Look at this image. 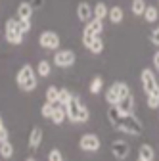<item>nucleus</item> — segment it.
I'll list each match as a JSON object with an SVG mask.
<instances>
[{"label": "nucleus", "instance_id": "2", "mask_svg": "<svg viewBox=\"0 0 159 161\" xmlns=\"http://www.w3.org/2000/svg\"><path fill=\"white\" fill-rule=\"evenodd\" d=\"M115 129L121 130V132H129V134H132V136H138V134L142 132V123L138 121V117H136L134 113H130V115L121 117V121H119V125H117Z\"/></svg>", "mask_w": 159, "mask_h": 161}, {"label": "nucleus", "instance_id": "13", "mask_svg": "<svg viewBox=\"0 0 159 161\" xmlns=\"http://www.w3.org/2000/svg\"><path fill=\"white\" fill-rule=\"evenodd\" d=\"M41 142H42V129L41 127H35L31 130V134H29V148L36 150L38 146H41Z\"/></svg>", "mask_w": 159, "mask_h": 161}, {"label": "nucleus", "instance_id": "33", "mask_svg": "<svg viewBox=\"0 0 159 161\" xmlns=\"http://www.w3.org/2000/svg\"><path fill=\"white\" fill-rule=\"evenodd\" d=\"M29 2H31V6H33L35 10H38V8L44 4V0H29Z\"/></svg>", "mask_w": 159, "mask_h": 161}, {"label": "nucleus", "instance_id": "32", "mask_svg": "<svg viewBox=\"0 0 159 161\" xmlns=\"http://www.w3.org/2000/svg\"><path fill=\"white\" fill-rule=\"evenodd\" d=\"M150 40H151V42H153L155 46H159V31H157V29H153V31H151Z\"/></svg>", "mask_w": 159, "mask_h": 161}, {"label": "nucleus", "instance_id": "20", "mask_svg": "<svg viewBox=\"0 0 159 161\" xmlns=\"http://www.w3.org/2000/svg\"><path fill=\"white\" fill-rule=\"evenodd\" d=\"M144 19L148 23H155L157 19H159V8L157 6H146L144 10Z\"/></svg>", "mask_w": 159, "mask_h": 161}, {"label": "nucleus", "instance_id": "26", "mask_svg": "<svg viewBox=\"0 0 159 161\" xmlns=\"http://www.w3.org/2000/svg\"><path fill=\"white\" fill-rule=\"evenodd\" d=\"M148 106L151 109H157L159 108V85H157V88L151 94H148Z\"/></svg>", "mask_w": 159, "mask_h": 161}, {"label": "nucleus", "instance_id": "3", "mask_svg": "<svg viewBox=\"0 0 159 161\" xmlns=\"http://www.w3.org/2000/svg\"><path fill=\"white\" fill-rule=\"evenodd\" d=\"M4 35H6V40L10 44H21L23 42V33L19 29V23H17V17H10L6 21V29H4Z\"/></svg>", "mask_w": 159, "mask_h": 161}, {"label": "nucleus", "instance_id": "30", "mask_svg": "<svg viewBox=\"0 0 159 161\" xmlns=\"http://www.w3.org/2000/svg\"><path fill=\"white\" fill-rule=\"evenodd\" d=\"M17 23H19V29H21L23 35L31 31V19H17Z\"/></svg>", "mask_w": 159, "mask_h": 161}, {"label": "nucleus", "instance_id": "21", "mask_svg": "<svg viewBox=\"0 0 159 161\" xmlns=\"http://www.w3.org/2000/svg\"><path fill=\"white\" fill-rule=\"evenodd\" d=\"M121 113H119V109H117V106H109V109H107V121L113 125V129L119 125V121H121Z\"/></svg>", "mask_w": 159, "mask_h": 161}, {"label": "nucleus", "instance_id": "8", "mask_svg": "<svg viewBox=\"0 0 159 161\" xmlns=\"http://www.w3.org/2000/svg\"><path fill=\"white\" fill-rule=\"evenodd\" d=\"M140 79H142V86H144V92L146 94H151L157 88V79H155V75H153L151 69H144Z\"/></svg>", "mask_w": 159, "mask_h": 161}, {"label": "nucleus", "instance_id": "18", "mask_svg": "<svg viewBox=\"0 0 159 161\" xmlns=\"http://www.w3.org/2000/svg\"><path fill=\"white\" fill-rule=\"evenodd\" d=\"M88 90H90V94H100V92L104 90V79H102L100 75L92 77L90 85H88Z\"/></svg>", "mask_w": 159, "mask_h": 161}, {"label": "nucleus", "instance_id": "23", "mask_svg": "<svg viewBox=\"0 0 159 161\" xmlns=\"http://www.w3.org/2000/svg\"><path fill=\"white\" fill-rule=\"evenodd\" d=\"M88 50H90L92 54H96V56L104 52V40H102V36H100V35H98V36H94V40L90 42Z\"/></svg>", "mask_w": 159, "mask_h": 161}, {"label": "nucleus", "instance_id": "15", "mask_svg": "<svg viewBox=\"0 0 159 161\" xmlns=\"http://www.w3.org/2000/svg\"><path fill=\"white\" fill-rule=\"evenodd\" d=\"M119 100H121V96H119V90H117V85L113 83L107 90H106V102L109 106H117L119 104Z\"/></svg>", "mask_w": 159, "mask_h": 161}, {"label": "nucleus", "instance_id": "34", "mask_svg": "<svg viewBox=\"0 0 159 161\" xmlns=\"http://www.w3.org/2000/svg\"><path fill=\"white\" fill-rule=\"evenodd\" d=\"M0 140H2V142H6V140H8V130H6V127L0 129Z\"/></svg>", "mask_w": 159, "mask_h": 161}, {"label": "nucleus", "instance_id": "12", "mask_svg": "<svg viewBox=\"0 0 159 161\" xmlns=\"http://www.w3.org/2000/svg\"><path fill=\"white\" fill-rule=\"evenodd\" d=\"M65 119H67V111H65V106L58 104V106H56V109H54V113H52V117H50V121H52L54 125H62Z\"/></svg>", "mask_w": 159, "mask_h": 161}, {"label": "nucleus", "instance_id": "16", "mask_svg": "<svg viewBox=\"0 0 159 161\" xmlns=\"http://www.w3.org/2000/svg\"><path fill=\"white\" fill-rule=\"evenodd\" d=\"M107 17H109V21H111V23H121L123 19H125V12H123L121 6H113V8H109Z\"/></svg>", "mask_w": 159, "mask_h": 161}, {"label": "nucleus", "instance_id": "17", "mask_svg": "<svg viewBox=\"0 0 159 161\" xmlns=\"http://www.w3.org/2000/svg\"><path fill=\"white\" fill-rule=\"evenodd\" d=\"M107 12H109V8H107L106 2H96V4L92 6V14H94V17H96V19H102V21L107 17Z\"/></svg>", "mask_w": 159, "mask_h": 161}, {"label": "nucleus", "instance_id": "37", "mask_svg": "<svg viewBox=\"0 0 159 161\" xmlns=\"http://www.w3.org/2000/svg\"><path fill=\"white\" fill-rule=\"evenodd\" d=\"M25 161H35V159H33V157H27V159H25Z\"/></svg>", "mask_w": 159, "mask_h": 161}, {"label": "nucleus", "instance_id": "40", "mask_svg": "<svg viewBox=\"0 0 159 161\" xmlns=\"http://www.w3.org/2000/svg\"><path fill=\"white\" fill-rule=\"evenodd\" d=\"M157 31H159V27H157Z\"/></svg>", "mask_w": 159, "mask_h": 161}, {"label": "nucleus", "instance_id": "7", "mask_svg": "<svg viewBox=\"0 0 159 161\" xmlns=\"http://www.w3.org/2000/svg\"><path fill=\"white\" fill-rule=\"evenodd\" d=\"M79 146H81V150H85V152H98L100 146H102V142H100V138L96 134H85V136H81V140H79Z\"/></svg>", "mask_w": 159, "mask_h": 161}, {"label": "nucleus", "instance_id": "31", "mask_svg": "<svg viewBox=\"0 0 159 161\" xmlns=\"http://www.w3.org/2000/svg\"><path fill=\"white\" fill-rule=\"evenodd\" d=\"M48 161H63V155H62V152L59 150H50V153H48Z\"/></svg>", "mask_w": 159, "mask_h": 161}, {"label": "nucleus", "instance_id": "35", "mask_svg": "<svg viewBox=\"0 0 159 161\" xmlns=\"http://www.w3.org/2000/svg\"><path fill=\"white\" fill-rule=\"evenodd\" d=\"M151 59H153V65H155V69H159V50L153 54V58H151Z\"/></svg>", "mask_w": 159, "mask_h": 161}, {"label": "nucleus", "instance_id": "38", "mask_svg": "<svg viewBox=\"0 0 159 161\" xmlns=\"http://www.w3.org/2000/svg\"><path fill=\"white\" fill-rule=\"evenodd\" d=\"M136 161H146V159H142V157H138V159H136Z\"/></svg>", "mask_w": 159, "mask_h": 161}, {"label": "nucleus", "instance_id": "36", "mask_svg": "<svg viewBox=\"0 0 159 161\" xmlns=\"http://www.w3.org/2000/svg\"><path fill=\"white\" fill-rule=\"evenodd\" d=\"M4 127V123H2V117H0V129H2Z\"/></svg>", "mask_w": 159, "mask_h": 161}, {"label": "nucleus", "instance_id": "1", "mask_svg": "<svg viewBox=\"0 0 159 161\" xmlns=\"http://www.w3.org/2000/svg\"><path fill=\"white\" fill-rule=\"evenodd\" d=\"M15 83L19 86V90H23V92H31L35 90L36 86V75H35V69L31 64H25L19 67V71L15 73Z\"/></svg>", "mask_w": 159, "mask_h": 161}, {"label": "nucleus", "instance_id": "29", "mask_svg": "<svg viewBox=\"0 0 159 161\" xmlns=\"http://www.w3.org/2000/svg\"><path fill=\"white\" fill-rule=\"evenodd\" d=\"M54 109H56V104H54V102H44L42 108H41V113H42L44 119H50L52 113H54Z\"/></svg>", "mask_w": 159, "mask_h": 161}, {"label": "nucleus", "instance_id": "28", "mask_svg": "<svg viewBox=\"0 0 159 161\" xmlns=\"http://www.w3.org/2000/svg\"><path fill=\"white\" fill-rule=\"evenodd\" d=\"M58 98H59V88L58 86H48L46 88V102L58 104Z\"/></svg>", "mask_w": 159, "mask_h": 161}, {"label": "nucleus", "instance_id": "24", "mask_svg": "<svg viewBox=\"0 0 159 161\" xmlns=\"http://www.w3.org/2000/svg\"><path fill=\"white\" fill-rule=\"evenodd\" d=\"M14 155V146L10 144V140H6V142L0 144V157H4V159H10Z\"/></svg>", "mask_w": 159, "mask_h": 161}, {"label": "nucleus", "instance_id": "27", "mask_svg": "<svg viewBox=\"0 0 159 161\" xmlns=\"http://www.w3.org/2000/svg\"><path fill=\"white\" fill-rule=\"evenodd\" d=\"M73 100V94L67 90V88H59V98H58V104H62V106H67L69 102Z\"/></svg>", "mask_w": 159, "mask_h": 161}, {"label": "nucleus", "instance_id": "9", "mask_svg": "<svg viewBox=\"0 0 159 161\" xmlns=\"http://www.w3.org/2000/svg\"><path fill=\"white\" fill-rule=\"evenodd\" d=\"M77 17H79V21L88 23L90 19L94 17V14H92V6H90L88 2H79V6H77Z\"/></svg>", "mask_w": 159, "mask_h": 161}, {"label": "nucleus", "instance_id": "22", "mask_svg": "<svg viewBox=\"0 0 159 161\" xmlns=\"http://www.w3.org/2000/svg\"><path fill=\"white\" fill-rule=\"evenodd\" d=\"M50 71H52V64L48 62V59H41V62H38V65H36L38 77H48Z\"/></svg>", "mask_w": 159, "mask_h": 161}, {"label": "nucleus", "instance_id": "6", "mask_svg": "<svg viewBox=\"0 0 159 161\" xmlns=\"http://www.w3.org/2000/svg\"><path fill=\"white\" fill-rule=\"evenodd\" d=\"M111 155L115 157V159H119V161H125L129 155H130V146H129V142H125V140H113L111 142Z\"/></svg>", "mask_w": 159, "mask_h": 161}, {"label": "nucleus", "instance_id": "11", "mask_svg": "<svg viewBox=\"0 0 159 161\" xmlns=\"http://www.w3.org/2000/svg\"><path fill=\"white\" fill-rule=\"evenodd\" d=\"M102 31H104V23H102V19H96V17H92L90 21L85 25V31H83V35H102Z\"/></svg>", "mask_w": 159, "mask_h": 161}, {"label": "nucleus", "instance_id": "25", "mask_svg": "<svg viewBox=\"0 0 159 161\" xmlns=\"http://www.w3.org/2000/svg\"><path fill=\"white\" fill-rule=\"evenodd\" d=\"M146 2L144 0H132V4H130V10L134 15H144V10H146Z\"/></svg>", "mask_w": 159, "mask_h": 161}, {"label": "nucleus", "instance_id": "4", "mask_svg": "<svg viewBox=\"0 0 159 161\" xmlns=\"http://www.w3.org/2000/svg\"><path fill=\"white\" fill-rule=\"evenodd\" d=\"M59 35L56 31H42L41 36H38V44H41L44 50H58L59 48Z\"/></svg>", "mask_w": 159, "mask_h": 161}, {"label": "nucleus", "instance_id": "5", "mask_svg": "<svg viewBox=\"0 0 159 161\" xmlns=\"http://www.w3.org/2000/svg\"><path fill=\"white\" fill-rule=\"evenodd\" d=\"M75 52L73 50H56L54 54V65L58 67H71L75 64Z\"/></svg>", "mask_w": 159, "mask_h": 161}, {"label": "nucleus", "instance_id": "39", "mask_svg": "<svg viewBox=\"0 0 159 161\" xmlns=\"http://www.w3.org/2000/svg\"><path fill=\"white\" fill-rule=\"evenodd\" d=\"M0 144H2V140H0Z\"/></svg>", "mask_w": 159, "mask_h": 161}, {"label": "nucleus", "instance_id": "10", "mask_svg": "<svg viewBox=\"0 0 159 161\" xmlns=\"http://www.w3.org/2000/svg\"><path fill=\"white\" fill-rule=\"evenodd\" d=\"M117 109H119V113H121L123 117H125V115L134 113V98H132V94H130V96H127V98H123V100H119Z\"/></svg>", "mask_w": 159, "mask_h": 161}, {"label": "nucleus", "instance_id": "14", "mask_svg": "<svg viewBox=\"0 0 159 161\" xmlns=\"http://www.w3.org/2000/svg\"><path fill=\"white\" fill-rule=\"evenodd\" d=\"M35 14V8L31 6V2H21L17 6V19H31Z\"/></svg>", "mask_w": 159, "mask_h": 161}, {"label": "nucleus", "instance_id": "19", "mask_svg": "<svg viewBox=\"0 0 159 161\" xmlns=\"http://www.w3.org/2000/svg\"><path fill=\"white\" fill-rule=\"evenodd\" d=\"M138 157H142L146 161H153L155 159V152L150 144H142L140 148H138Z\"/></svg>", "mask_w": 159, "mask_h": 161}]
</instances>
